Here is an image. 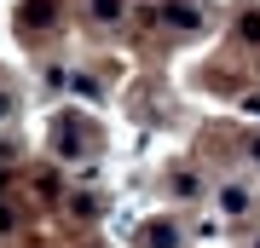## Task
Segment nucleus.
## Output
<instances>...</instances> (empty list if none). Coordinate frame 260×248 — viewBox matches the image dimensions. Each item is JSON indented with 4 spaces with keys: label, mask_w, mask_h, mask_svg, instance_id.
<instances>
[{
    "label": "nucleus",
    "mask_w": 260,
    "mask_h": 248,
    "mask_svg": "<svg viewBox=\"0 0 260 248\" xmlns=\"http://www.w3.org/2000/svg\"><path fill=\"white\" fill-rule=\"evenodd\" d=\"M93 150H99V133H93L87 116H58L52 121V156L81 162V156H93Z\"/></svg>",
    "instance_id": "1"
},
{
    "label": "nucleus",
    "mask_w": 260,
    "mask_h": 248,
    "mask_svg": "<svg viewBox=\"0 0 260 248\" xmlns=\"http://www.w3.org/2000/svg\"><path fill=\"white\" fill-rule=\"evenodd\" d=\"M162 23L174 29V35H203V29H208V6H203V0H168Z\"/></svg>",
    "instance_id": "2"
},
{
    "label": "nucleus",
    "mask_w": 260,
    "mask_h": 248,
    "mask_svg": "<svg viewBox=\"0 0 260 248\" xmlns=\"http://www.w3.org/2000/svg\"><path fill=\"white\" fill-rule=\"evenodd\" d=\"M58 12H64V0H23V12H18V29H23V41L47 35V29L58 23Z\"/></svg>",
    "instance_id": "3"
},
{
    "label": "nucleus",
    "mask_w": 260,
    "mask_h": 248,
    "mask_svg": "<svg viewBox=\"0 0 260 248\" xmlns=\"http://www.w3.org/2000/svg\"><path fill=\"white\" fill-rule=\"evenodd\" d=\"M133 242H139V248H179V225L174 220H150V225H139Z\"/></svg>",
    "instance_id": "4"
},
{
    "label": "nucleus",
    "mask_w": 260,
    "mask_h": 248,
    "mask_svg": "<svg viewBox=\"0 0 260 248\" xmlns=\"http://www.w3.org/2000/svg\"><path fill=\"white\" fill-rule=\"evenodd\" d=\"M127 18V0H87V23H99V29H110Z\"/></svg>",
    "instance_id": "5"
},
{
    "label": "nucleus",
    "mask_w": 260,
    "mask_h": 248,
    "mask_svg": "<svg viewBox=\"0 0 260 248\" xmlns=\"http://www.w3.org/2000/svg\"><path fill=\"white\" fill-rule=\"evenodd\" d=\"M168 191H174V196H179V202H191V196H197V191H203V179H197V173H191V167H179V173H174V179H168Z\"/></svg>",
    "instance_id": "6"
},
{
    "label": "nucleus",
    "mask_w": 260,
    "mask_h": 248,
    "mask_svg": "<svg viewBox=\"0 0 260 248\" xmlns=\"http://www.w3.org/2000/svg\"><path fill=\"white\" fill-rule=\"evenodd\" d=\"M237 35L249 41V46H260V12H243V18H237Z\"/></svg>",
    "instance_id": "7"
},
{
    "label": "nucleus",
    "mask_w": 260,
    "mask_h": 248,
    "mask_svg": "<svg viewBox=\"0 0 260 248\" xmlns=\"http://www.w3.org/2000/svg\"><path fill=\"white\" fill-rule=\"evenodd\" d=\"M18 116V98H12V87H0V121H12Z\"/></svg>",
    "instance_id": "8"
},
{
    "label": "nucleus",
    "mask_w": 260,
    "mask_h": 248,
    "mask_svg": "<svg viewBox=\"0 0 260 248\" xmlns=\"http://www.w3.org/2000/svg\"><path fill=\"white\" fill-rule=\"evenodd\" d=\"M12 225H18V220H12V202L0 196V237H12Z\"/></svg>",
    "instance_id": "9"
},
{
    "label": "nucleus",
    "mask_w": 260,
    "mask_h": 248,
    "mask_svg": "<svg viewBox=\"0 0 260 248\" xmlns=\"http://www.w3.org/2000/svg\"><path fill=\"white\" fill-rule=\"evenodd\" d=\"M249 156H254V162H260V133H249Z\"/></svg>",
    "instance_id": "10"
},
{
    "label": "nucleus",
    "mask_w": 260,
    "mask_h": 248,
    "mask_svg": "<svg viewBox=\"0 0 260 248\" xmlns=\"http://www.w3.org/2000/svg\"><path fill=\"white\" fill-rule=\"evenodd\" d=\"M254 248H260V242H254Z\"/></svg>",
    "instance_id": "11"
}]
</instances>
